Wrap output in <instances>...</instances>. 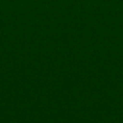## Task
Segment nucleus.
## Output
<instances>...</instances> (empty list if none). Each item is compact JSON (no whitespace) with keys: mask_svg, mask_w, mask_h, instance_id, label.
Returning <instances> with one entry per match:
<instances>
[]
</instances>
